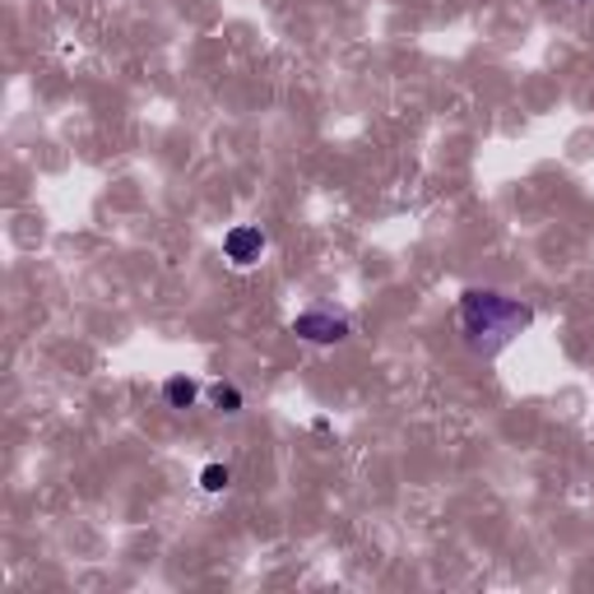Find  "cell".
Instances as JSON below:
<instances>
[{"instance_id": "cell-6", "label": "cell", "mask_w": 594, "mask_h": 594, "mask_svg": "<svg viewBox=\"0 0 594 594\" xmlns=\"http://www.w3.org/2000/svg\"><path fill=\"white\" fill-rule=\"evenodd\" d=\"M210 400H214V408H223V414H237V408H241V390L218 381V385L210 390Z\"/></svg>"}, {"instance_id": "cell-3", "label": "cell", "mask_w": 594, "mask_h": 594, "mask_svg": "<svg viewBox=\"0 0 594 594\" xmlns=\"http://www.w3.org/2000/svg\"><path fill=\"white\" fill-rule=\"evenodd\" d=\"M265 247H270V241H265V233H260L256 223H237V228H228V237H223V256H228L233 265H241V270L256 265V260L265 256Z\"/></svg>"}, {"instance_id": "cell-2", "label": "cell", "mask_w": 594, "mask_h": 594, "mask_svg": "<svg viewBox=\"0 0 594 594\" xmlns=\"http://www.w3.org/2000/svg\"><path fill=\"white\" fill-rule=\"evenodd\" d=\"M293 334L307 344H340V340H348V321L344 316H330V311H302L293 321Z\"/></svg>"}, {"instance_id": "cell-4", "label": "cell", "mask_w": 594, "mask_h": 594, "mask_svg": "<svg viewBox=\"0 0 594 594\" xmlns=\"http://www.w3.org/2000/svg\"><path fill=\"white\" fill-rule=\"evenodd\" d=\"M163 400L173 408H191L200 400V385L191 377H173V381H163Z\"/></svg>"}, {"instance_id": "cell-5", "label": "cell", "mask_w": 594, "mask_h": 594, "mask_svg": "<svg viewBox=\"0 0 594 594\" xmlns=\"http://www.w3.org/2000/svg\"><path fill=\"white\" fill-rule=\"evenodd\" d=\"M228 483H233L228 464H204V470H200V488H204V492H223Z\"/></svg>"}, {"instance_id": "cell-1", "label": "cell", "mask_w": 594, "mask_h": 594, "mask_svg": "<svg viewBox=\"0 0 594 594\" xmlns=\"http://www.w3.org/2000/svg\"><path fill=\"white\" fill-rule=\"evenodd\" d=\"M534 325V311L525 302H515L507 293H492V288H470L460 297V330H464V344L483 358H497L520 330Z\"/></svg>"}]
</instances>
